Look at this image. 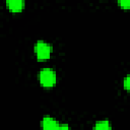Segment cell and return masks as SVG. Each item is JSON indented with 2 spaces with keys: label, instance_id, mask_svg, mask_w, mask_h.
Returning a JSON list of instances; mask_svg holds the SVG:
<instances>
[{
  "label": "cell",
  "instance_id": "cell-1",
  "mask_svg": "<svg viewBox=\"0 0 130 130\" xmlns=\"http://www.w3.org/2000/svg\"><path fill=\"white\" fill-rule=\"evenodd\" d=\"M39 81L44 87H52L56 84L57 74L51 67H44L39 72Z\"/></svg>",
  "mask_w": 130,
  "mask_h": 130
},
{
  "label": "cell",
  "instance_id": "cell-2",
  "mask_svg": "<svg viewBox=\"0 0 130 130\" xmlns=\"http://www.w3.org/2000/svg\"><path fill=\"white\" fill-rule=\"evenodd\" d=\"M34 51H35L37 58L40 61H45L50 58L53 48L49 43H47L43 40H39L36 42V44L34 46Z\"/></svg>",
  "mask_w": 130,
  "mask_h": 130
},
{
  "label": "cell",
  "instance_id": "cell-3",
  "mask_svg": "<svg viewBox=\"0 0 130 130\" xmlns=\"http://www.w3.org/2000/svg\"><path fill=\"white\" fill-rule=\"evenodd\" d=\"M58 125H59V122L50 115L44 116L41 121L42 130H56Z\"/></svg>",
  "mask_w": 130,
  "mask_h": 130
},
{
  "label": "cell",
  "instance_id": "cell-4",
  "mask_svg": "<svg viewBox=\"0 0 130 130\" xmlns=\"http://www.w3.org/2000/svg\"><path fill=\"white\" fill-rule=\"evenodd\" d=\"M24 1L23 0H7L6 6L7 8L12 12H19L24 7Z\"/></svg>",
  "mask_w": 130,
  "mask_h": 130
},
{
  "label": "cell",
  "instance_id": "cell-5",
  "mask_svg": "<svg viewBox=\"0 0 130 130\" xmlns=\"http://www.w3.org/2000/svg\"><path fill=\"white\" fill-rule=\"evenodd\" d=\"M93 130H113L112 124L109 120H99L94 123Z\"/></svg>",
  "mask_w": 130,
  "mask_h": 130
},
{
  "label": "cell",
  "instance_id": "cell-6",
  "mask_svg": "<svg viewBox=\"0 0 130 130\" xmlns=\"http://www.w3.org/2000/svg\"><path fill=\"white\" fill-rule=\"evenodd\" d=\"M118 3H119L123 8H129V6H130V1H129V0H119Z\"/></svg>",
  "mask_w": 130,
  "mask_h": 130
},
{
  "label": "cell",
  "instance_id": "cell-7",
  "mask_svg": "<svg viewBox=\"0 0 130 130\" xmlns=\"http://www.w3.org/2000/svg\"><path fill=\"white\" fill-rule=\"evenodd\" d=\"M130 78H129V75H126L125 76V78H124V80H123V86H124V88L126 89V90H128L129 89V83H130Z\"/></svg>",
  "mask_w": 130,
  "mask_h": 130
},
{
  "label": "cell",
  "instance_id": "cell-8",
  "mask_svg": "<svg viewBox=\"0 0 130 130\" xmlns=\"http://www.w3.org/2000/svg\"><path fill=\"white\" fill-rule=\"evenodd\" d=\"M56 130H70V128H69L68 124H65V123L60 124V123H59V125H58V127H57Z\"/></svg>",
  "mask_w": 130,
  "mask_h": 130
}]
</instances>
